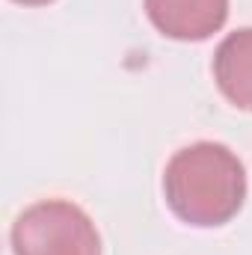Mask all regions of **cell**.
<instances>
[{"instance_id":"obj_4","label":"cell","mask_w":252,"mask_h":255,"mask_svg":"<svg viewBox=\"0 0 252 255\" xmlns=\"http://www.w3.org/2000/svg\"><path fill=\"white\" fill-rule=\"evenodd\" d=\"M214 77L220 92L241 110L252 113V27L226 36L214 54Z\"/></svg>"},{"instance_id":"obj_5","label":"cell","mask_w":252,"mask_h":255,"mask_svg":"<svg viewBox=\"0 0 252 255\" xmlns=\"http://www.w3.org/2000/svg\"><path fill=\"white\" fill-rule=\"evenodd\" d=\"M15 3H24V6H48L51 0H15Z\"/></svg>"},{"instance_id":"obj_1","label":"cell","mask_w":252,"mask_h":255,"mask_svg":"<svg viewBox=\"0 0 252 255\" xmlns=\"http://www.w3.org/2000/svg\"><path fill=\"white\" fill-rule=\"evenodd\" d=\"M166 205L199 229L229 223L247 199V172L223 142H193L175 151L163 172Z\"/></svg>"},{"instance_id":"obj_2","label":"cell","mask_w":252,"mask_h":255,"mask_svg":"<svg viewBox=\"0 0 252 255\" xmlns=\"http://www.w3.org/2000/svg\"><path fill=\"white\" fill-rule=\"evenodd\" d=\"M15 255H101L95 223L65 199L30 205L12 226Z\"/></svg>"},{"instance_id":"obj_3","label":"cell","mask_w":252,"mask_h":255,"mask_svg":"<svg viewBox=\"0 0 252 255\" xmlns=\"http://www.w3.org/2000/svg\"><path fill=\"white\" fill-rule=\"evenodd\" d=\"M151 24L178 42H202L229 18V0H145Z\"/></svg>"}]
</instances>
